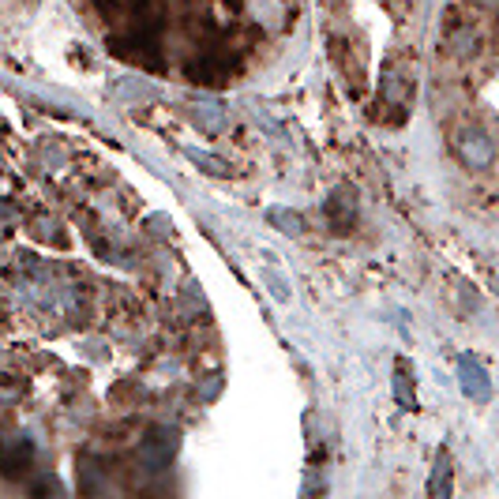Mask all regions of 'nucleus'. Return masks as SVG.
Here are the masks:
<instances>
[{"label":"nucleus","mask_w":499,"mask_h":499,"mask_svg":"<svg viewBox=\"0 0 499 499\" xmlns=\"http://www.w3.org/2000/svg\"><path fill=\"white\" fill-rule=\"evenodd\" d=\"M447 495H451V459L440 454L435 473H432V499H447Z\"/></svg>","instance_id":"1"},{"label":"nucleus","mask_w":499,"mask_h":499,"mask_svg":"<svg viewBox=\"0 0 499 499\" xmlns=\"http://www.w3.org/2000/svg\"><path fill=\"white\" fill-rule=\"evenodd\" d=\"M394 387H398V402L402 406H417V398H413V380L406 383V361H398V364H394Z\"/></svg>","instance_id":"2"}]
</instances>
